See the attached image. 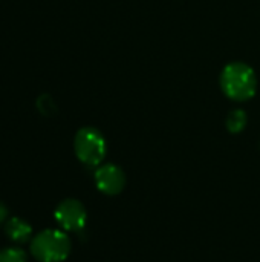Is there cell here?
Here are the masks:
<instances>
[{
    "label": "cell",
    "mask_w": 260,
    "mask_h": 262,
    "mask_svg": "<svg viewBox=\"0 0 260 262\" xmlns=\"http://www.w3.org/2000/svg\"><path fill=\"white\" fill-rule=\"evenodd\" d=\"M221 88L230 100L247 101L256 94V74L242 61L228 63L221 74Z\"/></svg>",
    "instance_id": "obj_1"
},
{
    "label": "cell",
    "mask_w": 260,
    "mask_h": 262,
    "mask_svg": "<svg viewBox=\"0 0 260 262\" xmlns=\"http://www.w3.org/2000/svg\"><path fill=\"white\" fill-rule=\"evenodd\" d=\"M70 239L63 230L48 229L31 241V255L38 262H63L70 253Z\"/></svg>",
    "instance_id": "obj_2"
},
{
    "label": "cell",
    "mask_w": 260,
    "mask_h": 262,
    "mask_svg": "<svg viewBox=\"0 0 260 262\" xmlns=\"http://www.w3.org/2000/svg\"><path fill=\"white\" fill-rule=\"evenodd\" d=\"M74 149L77 158L89 167L100 166L106 157V140L103 134L95 127H81L74 140Z\"/></svg>",
    "instance_id": "obj_3"
},
{
    "label": "cell",
    "mask_w": 260,
    "mask_h": 262,
    "mask_svg": "<svg viewBox=\"0 0 260 262\" xmlns=\"http://www.w3.org/2000/svg\"><path fill=\"white\" fill-rule=\"evenodd\" d=\"M57 224L66 232H78L86 226L87 212L86 207L74 198L63 200L54 212Z\"/></svg>",
    "instance_id": "obj_4"
},
{
    "label": "cell",
    "mask_w": 260,
    "mask_h": 262,
    "mask_svg": "<svg viewBox=\"0 0 260 262\" xmlns=\"http://www.w3.org/2000/svg\"><path fill=\"white\" fill-rule=\"evenodd\" d=\"M95 186L104 195H118L126 186V175L115 164H103L95 170Z\"/></svg>",
    "instance_id": "obj_5"
},
{
    "label": "cell",
    "mask_w": 260,
    "mask_h": 262,
    "mask_svg": "<svg viewBox=\"0 0 260 262\" xmlns=\"http://www.w3.org/2000/svg\"><path fill=\"white\" fill-rule=\"evenodd\" d=\"M5 233L14 243H26L32 236V227L28 221L12 216L5 223Z\"/></svg>",
    "instance_id": "obj_6"
},
{
    "label": "cell",
    "mask_w": 260,
    "mask_h": 262,
    "mask_svg": "<svg viewBox=\"0 0 260 262\" xmlns=\"http://www.w3.org/2000/svg\"><path fill=\"white\" fill-rule=\"evenodd\" d=\"M247 121H248L247 114L242 109H234L227 117V129L231 134H239V132H242L245 129Z\"/></svg>",
    "instance_id": "obj_7"
},
{
    "label": "cell",
    "mask_w": 260,
    "mask_h": 262,
    "mask_svg": "<svg viewBox=\"0 0 260 262\" xmlns=\"http://www.w3.org/2000/svg\"><path fill=\"white\" fill-rule=\"evenodd\" d=\"M0 262H28V256L18 247H8L0 252Z\"/></svg>",
    "instance_id": "obj_8"
},
{
    "label": "cell",
    "mask_w": 260,
    "mask_h": 262,
    "mask_svg": "<svg viewBox=\"0 0 260 262\" xmlns=\"http://www.w3.org/2000/svg\"><path fill=\"white\" fill-rule=\"evenodd\" d=\"M37 106H38L41 114H49V112L55 111V104H54V101H52V98L49 95H41L37 100Z\"/></svg>",
    "instance_id": "obj_9"
},
{
    "label": "cell",
    "mask_w": 260,
    "mask_h": 262,
    "mask_svg": "<svg viewBox=\"0 0 260 262\" xmlns=\"http://www.w3.org/2000/svg\"><path fill=\"white\" fill-rule=\"evenodd\" d=\"M8 213H9L8 207L0 201V224H2V223H5V221L8 220Z\"/></svg>",
    "instance_id": "obj_10"
}]
</instances>
